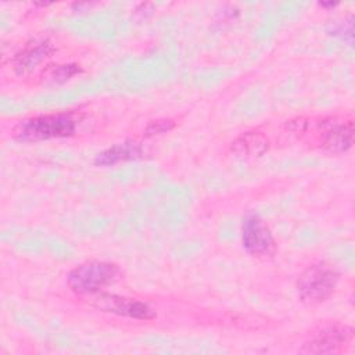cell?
<instances>
[{"instance_id":"obj_8","label":"cell","mask_w":355,"mask_h":355,"mask_svg":"<svg viewBox=\"0 0 355 355\" xmlns=\"http://www.w3.org/2000/svg\"><path fill=\"white\" fill-rule=\"evenodd\" d=\"M53 51L54 47L49 40H33L15 54L14 68L21 75L28 73L47 60Z\"/></svg>"},{"instance_id":"obj_13","label":"cell","mask_w":355,"mask_h":355,"mask_svg":"<svg viewBox=\"0 0 355 355\" xmlns=\"http://www.w3.org/2000/svg\"><path fill=\"white\" fill-rule=\"evenodd\" d=\"M172 128H173V122L171 119H158V121L150 122L147 129H146V132H147L148 136H153V135L168 132Z\"/></svg>"},{"instance_id":"obj_1","label":"cell","mask_w":355,"mask_h":355,"mask_svg":"<svg viewBox=\"0 0 355 355\" xmlns=\"http://www.w3.org/2000/svg\"><path fill=\"white\" fill-rule=\"evenodd\" d=\"M340 279L337 268L326 261L308 266L297 280V294L306 305H319L330 298Z\"/></svg>"},{"instance_id":"obj_5","label":"cell","mask_w":355,"mask_h":355,"mask_svg":"<svg viewBox=\"0 0 355 355\" xmlns=\"http://www.w3.org/2000/svg\"><path fill=\"white\" fill-rule=\"evenodd\" d=\"M241 243L248 254L258 258L272 257L276 243L265 220L254 212L247 214L241 223Z\"/></svg>"},{"instance_id":"obj_11","label":"cell","mask_w":355,"mask_h":355,"mask_svg":"<svg viewBox=\"0 0 355 355\" xmlns=\"http://www.w3.org/2000/svg\"><path fill=\"white\" fill-rule=\"evenodd\" d=\"M80 72V68L75 64H65V65H57L55 69L50 73V78L53 82L61 83L65 82L68 79H71L72 76L78 75Z\"/></svg>"},{"instance_id":"obj_2","label":"cell","mask_w":355,"mask_h":355,"mask_svg":"<svg viewBox=\"0 0 355 355\" xmlns=\"http://www.w3.org/2000/svg\"><path fill=\"white\" fill-rule=\"evenodd\" d=\"M75 129L76 121L71 114H46L21 121L14 128V136L21 141H40L68 137Z\"/></svg>"},{"instance_id":"obj_4","label":"cell","mask_w":355,"mask_h":355,"mask_svg":"<svg viewBox=\"0 0 355 355\" xmlns=\"http://www.w3.org/2000/svg\"><path fill=\"white\" fill-rule=\"evenodd\" d=\"M89 300V304L103 312L125 316L137 320H150L155 316V312L146 304L136 298L108 294V293H94L85 297Z\"/></svg>"},{"instance_id":"obj_7","label":"cell","mask_w":355,"mask_h":355,"mask_svg":"<svg viewBox=\"0 0 355 355\" xmlns=\"http://www.w3.org/2000/svg\"><path fill=\"white\" fill-rule=\"evenodd\" d=\"M354 336V329L347 324L326 326L316 331L300 348L302 354H331L345 347Z\"/></svg>"},{"instance_id":"obj_3","label":"cell","mask_w":355,"mask_h":355,"mask_svg":"<svg viewBox=\"0 0 355 355\" xmlns=\"http://www.w3.org/2000/svg\"><path fill=\"white\" fill-rule=\"evenodd\" d=\"M119 275L115 263L104 261H90L75 266L68 273L69 288L79 295H90L103 291L107 286L112 284Z\"/></svg>"},{"instance_id":"obj_12","label":"cell","mask_w":355,"mask_h":355,"mask_svg":"<svg viewBox=\"0 0 355 355\" xmlns=\"http://www.w3.org/2000/svg\"><path fill=\"white\" fill-rule=\"evenodd\" d=\"M334 36L341 37L343 40H347L348 43H352V17L348 19H344L343 22H338L333 29H331Z\"/></svg>"},{"instance_id":"obj_10","label":"cell","mask_w":355,"mask_h":355,"mask_svg":"<svg viewBox=\"0 0 355 355\" xmlns=\"http://www.w3.org/2000/svg\"><path fill=\"white\" fill-rule=\"evenodd\" d=\"M232 150L239 155L255 157L262 155L268 150V139L258 132H247L232 143Z\"/></svg>"},{"instance_id":"obj_9","label":"cell","mask_w":355,"mask_h":355,"mask_svg":"<svg viewBox=\"0 0 355 355\" xmlns=\"http://www.w3.org/2000/svg\"><path fill=\"white\" fill-rule=\"evenodd\" d=\"M143 155V148L139 143L136 141H122V143H116L111 147H108L107 150L101 151L100 154L96 155L94 158V164L96 165H114L122 161H130V159H136L140 158Z\"/></svg>"},{"instance_id":"obj_6","label":"cell","mask_w":355,"mask_h":355,"mask_svg":"<svg viewBox=\"0 0 355 355\" xmlns=\"http://www.w3.org/2000/svg\"><path fill=\"white\" fill-rule=\"evenodd\" d=\"M318 144L330 153H345L354 144V123L341 118H323L315 123Z\"/></svg>"}]
</instances>
